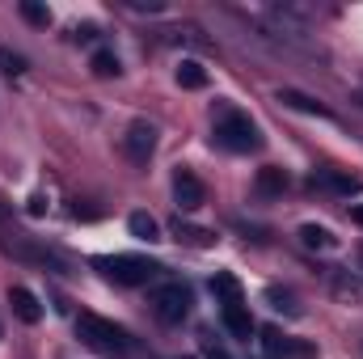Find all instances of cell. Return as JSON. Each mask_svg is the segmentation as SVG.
<instances>
[{
	"instance_id": "8",
	"label": "cell",
	"mask_w": 363,
	"mask_h": 359,
	"mask_svg": "<svg viewBox=\"0 0 363 359\" xmlns=\"http://www.w3.org/2000/svg\"><path fill=\"white\" fill-rule=\"evenodd\" d=\"M330 292H334V300H342V304H363V275L334 267L330 270Z\"/></svg>"
},
{
	"instance_id": "18",
	"label": "cell",
	"mask_w": 363,
	"mask_h": 359,
	"mask_svg": "<svg viewBox=\"0 0 363 359\" xmlns=\"http://www.w3.org/2000/svg\"><path fill=\"white\" fill-rule=\"evenodd\" d=\"M174 237H178V241H186V245H199V250L216 241V233H207V228H194V224H182V216L174 220Z\"/></svg>"
},
{
	"instance_id": "13",
	"label": "cell",
	"mask_w": 363,
	"mask_h": 359,
	"mask_svg": "<svg viewBox=\"0 0 363 359\" xmlns=\"http://www.w3.org/2000/svg\"><path fill=\"white\" fill-rule=\"evenodd\" d=\"M254 190H258V199H279L287 190V174L279 165H262L258 178H254Z\"/></svg>"
},
{
	"instance_id": "23",
	"label": "cell",
	"mask_w": 363,
	"mask_h": 359,
	"mask_svg": "<svg viewBox=\"0 0 363 359\" xmlns=\"http://www.w3.org/2000/svg\"><path fill=\"white\" fill-rule=\"evenodd\" d=\"M203 359H233V355H228L220 343H211V338H207V343H203Z\"/></svg>"
},
{
	"instance_id": "27",
	"label": "cell",
	"mask_w": 363,
	"mask_h": 359,
	"mask_svg": "<svg viewBox=\"0 0 363 359\" xmlns=\"http://www.w3.org/2000/svg\"><path fill=\"white\" fill-rule=\"evenodd\" d=\"M351 220H355V224H359V228H363V203H359V207H355V211H351Z\"/></svg>"
},
{
	"instance_id": "11",
	"label": "cell",
	"mask_w": 363,
	"mask_h": 359,
	"mask_svg": "<svg viewBox=\"0 0 363 359\" xmlns=\"http://www.w3.org/2000/svg\"><path fill=\"white\" fill-rule=\"evenodd\" d=\"M279 101L291 106V110H300V114H313V118H334L330 106H321L317 97H308V93H300V89H279Z\"/></svg>"
},
{
	"instance_id": "14",
	"label": "cell",
	"mask_w": 363,
	"mask_h": 359,
	"mask_svg": "<svg viewBox=\"0 0 363 359\" xmlns=\"http://www.w3.org/2000/svg\"><path fill=\"white\" fill-rule=\"evenodd\" d=\"M211 292L220 296V304H245V292H241L237 275H228V270H216V279H211Z\"/></svg>"
},
{
	"instance_id": "5",
	"label": "cell",
	"mask_w": 363,
	"mask_h": 359,
	"mask_svg": "<svg viewBox=\"0 0 363 359\" xmlns=\"http://www.w3.org/2000/svg\"><path fill=\"white\" fill-rule=\"evenodd\" d=\"M152 148H157V127H152L148 118H135V123L127 127V136H123V153L131 157V165H148Z\"/></svg>"
},
{
	"instance_id": "12",
	"label": "cell",
	"mask_w": 363,
	"mask_h": 359,
	"mask_svg": "<svg viewBox=\"0 0 363 359\" xmlns=\"http://www.w3.org/2000/svg\"><path fill=\"white\" fill-rule=\"evenodd\" d=\"M220 317H224V326H228V334H233V338L250 343V334H254V317H250V309H245V304H224V309H220Z\"/></svg>"
},
{
	"instance_id": "7",
	"label": "cell",
	"mask_w": 363,
	"mask_h": 359,
	"mask_svg": "<svg viewBox=\"0 0 363 359\" xmlns=\"http://www.w3.org/2000/svg\"><path fill=\"white\" fill-rule=\"evenodd\" d=\"M174 199H178L182 211H199L207 203V190H203V182L194 178L190 170H178L174 174Z\"/></svg>"
},
{
	"instance_id": "22",
	"label": "cell",
	"mask_w": 363,
	"mask_h": 359,
	"mask_svg": "<svg viewBox=\"0 0 363 359\" xmlns=\"http://www.w3.org/2000/svg\"><path fill=\"white\" fill-rule=\"evenodd\" d=\"M0 68H4L9 77H21V72H26V60H21L17 51H9V47H0Z\"/></svg>"
},
{
	"instance_id": "19",
	"label": "cell",
	"mask_w": 363,
	"mask_h": 359,
	"mask_svg": "<svg viewBox=\"0 0 363 359\" xmlns=\"http://www.w3.org/2000/svg\"><path fill=\"white\" fill-rule=\"evenodd\" d=\"M89 68H93V77H101V81H110V77H118V72H123V68H118V55H114V51H93Z\"/></svg>"
},
{
	"instance_id": "6",
	"label": "cell",
	"mask_w": 363,
	"mask_h": 359,
	"mask_svg": "<svg viewBox=\"0 0 363 359\" xmlns=\"http://www.w3.org/2000/svg\"><path fill=\"white\" fill-rule=\"evenodd\" d=\"M262 347L271 359H313L317 347L313 343H296V338H283L279 330H262Z\"/></svg>"
},
{
	"instance_id": "9",
	"label": "cell",
	"mask_w": 363,
	"mask_h": 359,
	"mask_svg": "<svg viewBox=\"0 0 363 359\" xmlns=\"http://www.w3.org/2000/svg\"><path fill=\"white\" fill-rule=\"evenodd\" d=\"M9 304H13V317L26 321V326H38L43 321V304L30 287H9Z\"/></svg>"
},
{
	"instance_id": "3",
	"label": "cell",
	"mask_w": 363,
	"mask_h": 359,
	"mask_svg": "<svg viewBox=\"0 0 363 359\" xmlns=\"http://www.w3.org/2000/svg\"><path fill=\"white\" fill-rule=\"evenodd\" d=\"M216 144L228 148V153H258L262 136H258V127H254L250 114L220 106V114H216Z\"/></svg>"
},
{
	"instance_id": "2",
	"label": "cell",
	"mask_w": 363,
	"mask_h": 359,
	"mask_svg": "<svg viewBox=\"0 0 363 359\" xmlns=\"http://www.w3.org/2000/svg\"><path fill=\"white\" fill-rule=\"evenodd\" d=\"M93 267L101 270L110 283H118V287H140V283H152V279L165 270L161 263L140 258V254H101V258H93Z\"/></svg>"
},
{
	"instance_id": "30",
	"label": "cell",
	"mask_w": 363,
	"mask_h": 359,
	"mask_svg": "<svg viewBox=\"0 0 363 359\" xmlns=\"http://www.w3.org/2000/svg\"><path fill=\"white\" fill-rule=\"evenodd\" d=\"M186 359H194V355H186Z\"/></svg>"
},
{
	"instance_id": "20",
	"label": "cell",
	"mask_w": 363,
	"mask_h": 359,
	"mask_svg": "<svg viewBox=\"0 0 363 359\" xmlns=\"http://www.w3.org/2000/svg\"><path fill=\"white\" fill-rule=\"evenodd\" d=\"M17 9H21V17H26L30 26H51V9H47V4H38V0H21Z\"/></svg>"
},
{
	"instance_id": "29",
	"label": "cell",
	"mask_w": 363,
	"mask_h": 359,
	"mask_svg": "<svg viewBox=\"0 0 363 359\" xmlns=\"http://www.w3.org/2000/svg\"><path fill=\"white\" fill-rule=\"evenodd\" d=\"M359 267H363V250H359Z\"/></svg>"
},
{
	"instance_id": "1",
	"label": "cell",
	"mask_w": 363,
	"mask_h": 359,
	"mask_svg": "<svg viewBox=\"0 0 363 359\" xmlns=\"http://www.w3.org/2000/svg\"><path fill=\"white\" fill-rule=\"evenodd\" d=\"M77 334H81V343H85L89 351H97V355H127V351L135 347L123 326H114V321H106V317H97V313H81V317H77Z\"/></svg>"
},
{
	"instance_id": "10",
	"label": "cell",
	"mask_w": 363,
	"mask_h": 359,
	"mask_svg": "<svg viewBox=\"0 0 363 359\" xmlns=\"http://www.w3.org/2000/svg\"><path fill=\"white\" fill-rule=\"evenodd\" d=\"M313 186H325V190L347 194V199L363 190V182L355 178V174H342V170H317V174H313Z\"/></svg>"
},
{
	"instance_id": "21",
	"label": "cell",
	"mask_w": 363,
	"mask_h": 359,
	"mask_svg": "<svg viewBox=\"0 0 363 359\" xmlns=\"http://www.w3.org/2000/svg\"><path fill=\"white\" fill-rule=\"evenodd\" d=\"M267 300H271L279 313H287V317H300V304L291 300V292H279V287H267Z\"/></svg>"
},
{
	"instance_id": "16",
	"label": "cell",
	"mask_w": 363,
	"mask_h": 359,
	"mask_svg": "<svg viewBox=\"0 0 363 359\" xmlns=\"http://www.w3.org/2000/svg\"><path fill=\"white\" fill-rule=\"evenodd\" d=\"M300 241H304L308 250H334V245H338V237H334L330 228H321V224H304V228H300Z\"/></svg>"
},
{
	"instance_id": "26",
	"label": "cell",
	"mask_w": 363,
	"mask_h": 359,
	"mask_svg": "<svg viewBox=\"0 0 363 359\" xmlns=\"http://www.w3.org/2000/svg\"><path fill=\"white\" fill-rule=\"evenodd\" d=\"M72 34H77V38H85V43H89L93 34H97V30H93V26H77V30H72Z\"/></svg>"
},
{
	"instance_id": "15",
	"label": "cell",
	"mask_w": 363,
	"mask_h": 359,
	"mask_svg": "<svg viewBox=\"0 0 363 359\" xmlns=\"http://www.w3.org/2000/svg\"><path fill=\"white\" fill-rule=\"evenodd\" d=\"M127 228H131V237H135V241H148V245H152V241H161V224H157L148 211H131V216H127Z\"/></svg>"
},
{
	"instance_id": "28",
	"label": "cell",
	"mask_w": 363,
	"mask_h": 359,
	"mask_svg": "<svg viewBox=\"0 0 363 359\" xmlns=\"http://www.w3.org/2000/svg\"><path fill=\"white\" fill-rule=\"evenodd\" d=\"M355 101H359V106H363V89H359V93H355Z\"/></svg>"
},
{
	"instance_id": "24",
	"label": "cell",
	"mask_w": 363,
	"mask_h": 359,
	"mask_svg": "<svg viewBox=\"0 0 363 359\" xmlns=\"http://www.w3.org/2000/svg\"><path fill=\"white\" fill-rule=\"evenodd\" d=\"M127 4H131V9H140V13H144V9H148V13H161V9H165L161 0H127Z\"/></svg>"
},
{
	"instance_id": "17",
	"label": "cell",
	"mask_w": 363,
	"mask_h": 359,
	"mask_svg": "<svg viewBox=\"0 0 363 359\" xmlns=\"http://www.w3.org/2000/svg\"><path fill=\"white\" fill-rule=\"evenodd\" d=\"M178 85H182V89H207V68H203V64H194V60H182Z\"/></svg>"
},
{
	"instance_id": "25",
	"label": "cell",
	"mask_w": 363,
	"mask_h": 359,
	"mask_svg": "<svg viewBox=\"0 0 363 359\" xmlns=\"http://www.w3.org/2000/svg\"><path fill=\"white\" fill-rule=\"evenodd\" d=\"M43 211H47V199H43V194H34V199H30V216H43Z\"/></svg>"
},
{
	"instance_id": "4",
	"label": "cell",
	"mask_w": 363,
	"mask_h": 359,
	"mask_svg": "<svg viewBox=\"0 0 363 359\" xmlns=\"http://www.w3.org/2000/svg\"><path fill=\"white\" fill-rule=\"evenodd\" d=\"M148 309H152V317L161 321V326H182L186 317H190V287L186 283H161V287H152V296H148Z\"/></svg>"
}]
</instances>
